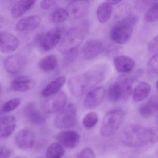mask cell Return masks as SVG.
Listing matches in <instances>:
<instances>
[{
    "label": "cell",
    "instance_id": "33",
    "mask_svg": "<svg viewBox=\"0 0 158 158\" xmlns=\"http://www.w3.org/2000/svg\"><path fill=\"white\" fill-rule=\"evenodd\" d=\"M21 100L18 98L11 99L6 102L2 107V110L5 113L12 111L21 104Z\"/></svg>",
    "mask_w": 158,
    "mask_h": 158
},
{
    "label": "cell",
    "instance_id": "18",
    "mask_svg": "<svg viewBox=\"0 0 158 158\" xmlns=\"http://www.w3.org/2000/svg\"><path fill=\"white\" fill-rule=\"evenodd\" d=\"M16 119L12 115H5L0 117V137L10 136L16 127Z\"/></svg>",
    "mask_w": 158,
    "mask_h": 158
},
{
    "label": "cell",
    "instance_id": "1",
    "mask_svg": "<svg viewBox=\"0 0 158 158\" xmlns=\"http://www.w3.org/2000/svg\"><path fill=\"white\" fill-rule=\"evenodd\" d=\"M107 65H95L83 73L72 77L68 82L69 90L75 97L83 96L102 83L108 72Z\"/></svg>",
    "mask_w": 158,
    "mask_h": 158
},
{
    "label": "cell",
    "instance_id": "10",
    "mask_svg": "<svg viewBox=\"0 0 158 158\" xmlns=\"http://www.w3.org/2000/svg\"><path fill=\"white\" fill-rule=\"evenodd\" d=\"M105 90L103 87L94 88L87 92L84 100V106L87 109H93L102 103L105 98Z\"/></svg>",
    "mask_w": 158,
    "mask_h": 158
},
{
    "label": "cell",
    "instance_id": "17",
    "mask_svg": "<svg viewBox=\"0 0 158 158\" xmlns=\"http://www.w3.org/2000/svg\"><path fill=\"white\" fill-rule=\"evenodd\" d=\"M35 85V81L31 77L23 75L15 78L11 83L10 87L15 92H24L33 89Z\"/></svg>",
    "mask_w": 158,
    "mask_h": 158
},
{
    "label": "cell",
    "instance_id": "25",
    "mask_svg": "<svg viewBox=\"0 0 158 158\" xmlns=\"http://www.w3.org/2000/svg\"><path fill=\"white\" fill-rule=\"evenodd\" d=\"M112 10V5L108 2L101 3L97 9L96 12L98 21L101 23L108 22L111 16Z\"/></svg>",
    "mask_w": 158,
    "mask_h": 158
},
{
    "label": "cell",
    "instance_id": "7",
    "mask_svg": "<svg viewBox=\"0 0 158 158\" xmlns=\"http://www.w3.org/2000/svg\"><path fill=\"white\" fill-rule=\"evenodd\" d=\"M27 64L26 58L19 54L12 55L6 58L3 65L7 73L11 75L18 74L25 68Z\"/></svg>",
    "mask_w": 158,
    "mask_h": 158
},
{
    "label": "cell",
    "instance_id": "11",
    "mask_svg": "<svg viewBox=\"0 0 158 158\" xmlns=\"http://www.w3.org/2000/svg\"><path fill=\"white\" fill-rule=\"evenodd\" d=\"M104 50L103 43L97 39H92L87 41L82 48L83 57L85 59L91 60L101 54Z\"/></svg>",
    "mask_w": 158,
    "mask_h": 158
},
{
    "label": "cell",
    "instance_id": "13",
    "mask_svg": "<svg viewBox=\"0 0 158 158\" xmlns=\"http://www.w3.org/2000/svg\"><path fill=\"white\" fill-rule=\"evenodd\" d=\"M55 138L63 146L68 149L75 148L79 143L80 136L75 130H68L61 132L55 136Z\"/></svg>",
    "mask_w": 158,
    "mask_h": 158
},
{
    "label": "cell",
    "instance_id": "6",
    "mask_svg": "<svg viewBox=\"0 0 158 158\" xmlns=\"http://www.w3.org/2000/svg\"><path fill=\"white\" fill-rule=\"evenodd\" d=\"M60 110L54 119L55 126L59 129H66L74 126L77 116L76 105L70 103Z\"/></svg>",
    "mask_w": 158,
    "mask_h": 158
},
{
    "label": "cell",
    "instance_id": "31",
    "mask_svg": "<svg viewBox=\"0 0 158 158\" xmlns=\"http://www.w3.org/2000/svg\"><path fill=\"white\" fill-rule=\"evenodd\" d=\"M98 121V116L95 112H90L87 114L83 118V124L85 128L90 129L97 124Z\"/></svg>",
    "mask_w": 158,
    "mask_h": 158
},
{
    "label": "cell",
    "instance_id": "39",
    "mask_svg": "<svg viewBox=\"0 0 158 158\" xmlns=\"http://www.w3.org/2000/svg\"><path fill=\"white\" fill-rule=\"evenodd\" d=\"M12 151L10 149L5 147H0V158H9L11 156Z\"/></svg>",
    "mask_w": 158,
    "mask_h": 158
},
{
    "label": "cell",
    "instance_id": "23",
    "mask_svg": "<svg viewBox=\"0 0 158 158\" xmlns=\"http://www.w3.org/2000/svg\"><path fill=\"white\" fill-rule=\"evenodd\" d=\"M66 82V77L61 76L57 77L49 83L41 91V95L45 98H48L59 92Z\"/></svg>",
    "mask_w": 158,
    "mask_h": 158
},
{
    "label": "cell",
    "instance_id": "16",
    "mask_svg": "<svg viewBox=\"0 0 158 158\" xmlns=\"http://www.w3.org/2000/svg\"><path fill=\"white\" fill-rule=\"evenodd\" d=\"M90 4L88 0H74L68 6L69 16L75 19L85 15L89 10Z\"/></svg>",
    "mask_w": 158,
    "mask_h": 158
},
{
    "label": "cell",
    "instance_id": "30",
    "mask_svg": "<svg viewBox=\"0 0 158 158\" xmlns=\"http://www.w3.org/2000/svg\"><path fill=\"white\" fill-rule=\"evenodd\" d=\"M68 10L64 8H59L52 12L49 15L50 21L53 23H60L65 22L69 17Z\"/></svg>",
    "mask_w": 158,
    "mask_h": 158
},
{
    "label": "cell",
    "instance_id": "32",
    "mask_svg": "<svg viewBox=\"0 0 158 158\" xmlns=\"http://www.w3.org/2000/svg\"><path fill=\"white\" fill-rule=\"evenodd\" d=\"M158 3L157 2L148 9L144 17V20L146 23H155L158 21Z\"/></svg>",
    "mask_w": 158,
    "mask_h": 158
},
{
    "label": "cell",
    "instance_id": "20",
    "mask_svg": "<svg viewBox=\"0 0 158 158\" xmlns=\"http://www.w3.org/2000/svg\"><path fill=\"white\" fill-rule=\"evenodd\" d=\"M113 62L116 71L119 73H129L132 71L135 66L134 60L125 55L117 56L114 58Z\"/></svg>",
    "mask_w": 158,
    "mask_h": 158
},
{
    "label": "cell",
    "instance_id": "37",
    "mask_svg": "<svg viewBox=\"0 0 158 158\" xmlns=\"http://www.w3.org/2000/svg\"><path fill=\"white\" fill-rule=\"evenodd\" d=\"M158 36H156L148 44V50L151 53H157L158 46Z\"/></svg>",
    "mask_w": 158,
    "mask_h": 158
},
{
    "label": "cell",
    "instance_id": "12",
    "mask_svg": "<svg viewBox=\"0 0 158 158\" xmlns=\"http://www.w3.org/2000/svg\"><path fill=\"white\" fill-rule=\"evenodd\" d=\"M19 46L18 38L9 32H0V52L10 53L15 51Z\"/></svg>",
    "mask_w": 158,
    "mask_h": 158
},
{
    "label": "cell",
    "instance_id": "14",
    "mask_svg": "<svg viewBox=\"0 0 158 158\" xmlns=\"http://www.w3.org/2000/svg\"><path fill=\"white\" fill-rule=\"evenodd\" d=\"M24 114L27 120L33 124L40 125L46 121L45 116L34 102H29L25 106Z\"/></svg>",
    "mask_w": 158,
    "mask_h": 158
},
{
    "label": "cell",
    "instance_id": "3",
    "mask_svg": "<svg viewBox=\"0 0 158 158\" xmlns=\"http://www.w3.org/2000/svg\"><path fill=\"white\" fill-rule=\"evenodd\" d=\"M137 21L136 16L131 15L117 22L111 29V39L114 43L120 45L127 42L132 37L134 27Z\"/></svg>",
    "mask_w": 158,
    "mask_h": 158
},
{
    "label": "cell",
    "instance_id": "15",
    "mask_svg": "<svg viewBox=\"0 0 158 158\" xmlns=\"http://www.w3.org/2000/svg\"><path fill=\"white\" fill-rule=\"evenodd\" d=\"M15 142L17 147L22 149L31 148L35 145V134L29 129H22L16 134Z\"/></svg>",
    "mask_w": 158,
    "mask_h": 158
},
{
    "label": "cell",
    "instance_id": "24",
    "mask_svg": "<svg viewBox=\"0 0 158 158\" xmlns=\"http://www.w3.org/2000/svg\"><path fill=\"white\" fill-rule=\"evenodd\" d=\"M151 87L147 82H141L133 91V99L135 102H140L146 99L150 93Z\"/></svg>",
    "mask_w": 158,
    "mask_h": 158
},
{
    "label": "cell",
    "instance_id": "26",
    "mask_svg": "<svg viewBox=\"0 0 158 158\" xmlns=\"http://www.w3.org/2000/svg\"><path fill=\"white\" fill-rule=\"evenodd\" d=\"M58 64L57 57L53 54L48 55L40 60L39 67L45 72H51L57 67Z\"/></svg>",
    "mask_w": 158,
    "mask_h": 158
},
{
    "label": "cell",
    "instance_id": "38",
    "mask_svg": "<svg viewBox=\"0 0 158 158\" xmlns=\"http://www.w3.org/2000/svg\"><path fill=\"white\" fill-rule=\"evenodd\" d=\"M57 0H42L40 3V8L44 10H48L54 6Z\"/></svg>",
    "mask_w": 158,
    "mask_h": 158
},
{
    "label": "cell",
    "instance_id": "9",
    "mask_svg": "<svg viewBox=\"0 0 158 158\" xmlns=\"http://www.w3.org/2000/svg\"><path fill=\"white\" fill-rule=\"evenodd\" d=\"M48 98L44 108L46 112L49 114L55 113L62 110L65 106L67 100V96L63 91L57 92Z\"/></svg>",
    "mask_w": 158,
    "mask_h": 158
},
{
    "label": "cell",
    "instance_id": "34",
    "mask_svg": "<svg viewBox=\"0 0 158 158\" xmlns=\"http://www.w3.org/2000/svg\"><path fill=\"white\" fill-rule=\"evenodd\" d=\"M158 54L156 53L150 59L148 63V71L151 76H155L158 74Z\"/></svg>",
    "mask_w": 158,
    "mask_h": 158
},
{
    "label": "cell",
    "instance_id": "29",
    "mask_svg": "<svg viewBox=\"0 0 158 158\" xmlns=\"http://www.w3.org/2000/svg\"><path fill=\"white\" fill-rule=\"evenodd\" d=\"M64 154L63 146L60 143H52L47 149L46 157L48 158H60Z\"/></svg>",
    "mask_w": 158,
    "mask_h": 158
},
{
    "label": "cell",
    "instance_id": "41",
    "mask_svg": "<svg viewBox=\"0 0 158 158\" xmlns=\"http://www.w3.org/2000/svg\"><path fill=\"white\" fill-rule=\"evenodd\" d=\"M0 93H1V87H0Z\"/></svg>",
    "mask_w": 158,
    "mask_h": 158
},
{
    "label": "cell",
    "instance_id": "19",
    "mask_svg": "<svg viewBox=\"0 0 158 158\" xmlns=\"http://www.w3.org/2000/svg\"><path fill=\"white\" fill-rule=\"evenodd\" d=\"M41 22V18L39 15L28 16L19 21L16 24L15 28L19 31L35 30L40 25Z\"/></svg>",
    "mask_w": 158,
    "mask_h": 158
},
{
    "label": "cell",
    "instance_id": "22",
    "mask_svg": "<svg viewBox=\"0 0 158 158\" xmlns=\"http://www.w3.org/2000/svg\"><path fill=\"white\" fill-rule=\"evenodd\" d=\"M158 98L153 96L139 109V113L142 117L148 118L154 115L158 111Z\"/></svg>",
    "mask_w": 158,
    "mask_h": 158
},
{
    "label": "cell",
    "instance_id": "36",
    "mask_svg": "<svg viewBox=\"0 0 158 158\" xmlns=\"http://www.w3.org/2000/svg\"><path fill=\"white\" fill-rule=\"evenodd\" d=\"M157 0H138L137 5L138 9L145 10L157 3Z\"/></svg>",
    "mask_w": 158,
    "mask_h": 158
},
{
    "label": "cell",
    "instance_id": "27",
    "mask_svg": "<svg viewBox=\"0 0 158 158\" xmlns=\"http://www.w3.org/2000/svg\"><path fill=\"white\" fill-rule=\"evenodd\" d=\"M121 84L123 91V99L127 101L131 96L133 92V81L127 76H122L118 79Z\"/></svg>",
    "mask_w": 158,
    "mask_h": 158
},
{
    "label": "cell",
    "instance_id": "2",
    "mask_svg": "<svg viewBox=\"0 0 158 158\" xmlns=\"http://www.w3.org/2000/svg\"><path fill=\"white\" fill-rule=\"evenodd\" d=\"M121 139L126 146L136 148L156 143L157 135L152 129L140 125L130 124L122 130Z\"/></svg>",
    "mask_w": 158,
    "mask_h": 158
},
{
    "label": "cell",
    "instance_id": "5",
    "mask_svg": "<svg viewBox=\"0 0 158 158\" xmlns=\"http://www.w3.org/2000/svg\"><path fill=\"white\" fill-rule=\"evenodd\" d=\"M84 32L78 27H73L68 30L59 47L60 53L68 55L73 53L81 45L84 39Z\"/></svg>",
    "mask_w": 158,
    "mask_h": 158
},
{
    "label": "cell",
    "instance_id": "40",
    "mask_svg": "<svg viewBox=\"0 0 158 158\" xmlns=\"http://www.w3.org/2000/svg\"><path fill=\"white\" fill-rule=\"evenodd\" d=\"M123 0H107V2L111 5H115L118 4Z\"/></svg>",
    "mask_w": 158,
    "mask_h": 158
},
{
    "label": "cell",
    "instance_id": "8",
    "mask_svg": "<svg viewBox=\"0 0 158 158\" xmlns=\"http://www.w3.org/2000/svg\"><path fill=\"white\" fill-rule=\"evenodd\" d=\"M62 33V30L59 27L53 28L48 31L40 38V48L45 51L53 49L60 41Z\"/></svg>",
    "mask_w": 158,
    "mask_h": 158
},
{
    "label": "cell",
    "instance_id": "35",
    "mask_svg": "<svg viewBox=\"0 0 158 158\" xmlns=\"http://www.w3.org/2000/svg\"><path fill=\"white\" fill-rule=\"evenodd\" d=\"M77 157L79 158H95L96 154L91 148H85L81 150Z\"/></svg>",
    "mask_w": 158,
    "mask_h": 158
},
{
    "label": "cell",
    "instance_id": "4",
    "mask_svg": "<svg viewBox=\"0 0 158 158\" xmlns=\"http://www.w3.org/2000/svg\"><path fill=\"white\" fill-rule=\"evenodd\" d=\"M125 113L122 110L115 109L110 111L104 116L100 127L101 134L103 136L114 135L123 123Z\"/></svg>",
    "mask_w": 158,
    "mask_h": 158
},
{
    "label": "cell",
    "instance_id": "28",
    "mask_svg": "<svg viewBox=\"0 0 158 158\" xmlns=\"http://www.w3.org/2000/svg\"><path fill=\"white\" fill-rule=\"evenodd\" d=\"M108 97L110 100L117 102L123 99V91L118 80L110 85L108 90Z\"/></svg>",
    "mask_w": 158,
    "mask_h": 158
},
{
    "label": "cell",
    "instance_id": "21",
    "mask_svg": "<svg viewBox=\"0 0 158 158\" xmlns=\"http://www.w3.org/2000/svg\"><path fill=\"white\" fill-rule=\"evenodd\" d=\"M36 0H19L12 8L11 14L17 18L27 12L35 5Z\"/></svg>",
    "mask_w": 158,
    "mask_h": 158
}]
</instances>
